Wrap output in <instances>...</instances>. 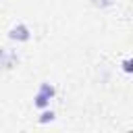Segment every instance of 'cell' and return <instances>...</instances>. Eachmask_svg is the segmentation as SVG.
<instances>
[{"instance_id": "cell-1", "label": "cell", "mask_w": 133, "mask_h": 133, "mask_svg": "<svg viewBox=\"0 0 133 133\" xmlns=\"http://www.w3.org/2000/svg\"><path fill=\"white\" fill-rule=\"evenodd\" d=\"M8 37H10V39H17V42H27V39L31 37V31H29V27H27L25 23H19V25H15V27L8 31Z\"/></svg>"}, {"instance_id": "cell-2", "label": "cell", "mask_w": 133, "mask_h": 133, "mask_svg": "<svg viewBox=\"0 0 133 133\" xmlns=\"http://www.w3.org/2000/svg\"><path fill=\"white\" fill-rule=\"evenodd\" d=\"M50 100H52L50 96H46V94L37 91V94H35V98H33V106H35V108H46V106L50 104Z\"/></svg>"}, {"instance_id": "cell-3", "label": "cell", "mask_w": 133, "mask_h": 133, "mask_svg": "<svg viewBox=\"0 0 133 133\" xmlns=\"http://www.w3.org/2000/svg\"><path fill=\"white\" fill-rule=\"evenodd\" d=\"M39 91H42V94H46V96H50V98H54V94H56L54 85H50V83H46V81L39 85Z\"/></svg>"}, {"instance_id": "cell-5", "label": "cell", "mask_w": 133, "mask_h": 133, "mask_svg": "<svg viewBox=\"0 0 133 133\" xmlns=\"http://www.w3.org/2000/svg\"><path fill=\"white\" fill-rule=\"evenodd\" d=\"M121 69H123L125 73L131 75V73H133V58H125V60L121 62Z\"/></svg>"}, {"instance_id": "cell-4", "label": "cell", "mask_w": 133, "mask_h": 133, "mask_svg": "<svg viewBox=\"0 0 133 133\" xmlns=\"http://www.w3.org/2000/svg\"><path fill=\"white\" fill-rule=\"evenodd\" d=\"M54 121V112L52 110H44L42 114H39V123L44 125V123H52Z\"/></svg>"}]
</instances>
